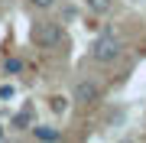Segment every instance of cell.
<instances>
[{
  "mask_svg": "<svg viewBox=\"0 0 146 143\" xmlns=\"http://www.w3.org/2000/svg\"><path fill=\"white\" fill-rule=\"evenodd\" d=\"M13 94H16V88H13V85H0V101H10Z\"/></svg>",
  "mask_w": 146,
  "mask_h": 143,
  "instance_id": "10",
  "label": "cell"
},
{
  "mask_svg": "<svg viewBox=\"0 0 146 143\" xmlns=\"http://www.w3.org/2000/svg\"><path fill=\"white\" fill-rule=\"evenodd\" d=\"M7 137V127H3V124H0V140H3Z\"/></svg>",
  "mask_w": 146,
  "mask_h": 143,
  "instance_id": "11",
  "label": "cell"
},
{
  "mask_svg": "<svg viewBox=\"0 0 146 143\" xmlns=\"http://www.w3.org/2000/svg\"><path fill=\"white\" fill-rule=\"evenodd\" d=\"M20 69H23V62H20V59H7V62H3V72H7V75H16Z\"/></svg>",
  "mask_w": 146,
  "mask_h": 143,
  "instance_id": "7",
  "label": "cell"
},
{
  "mask_svg": "<svg viewBox=\"0 0 146 143\" xmlns=\"http://www.w3.org/2000/svg\"><path fill=\"white\" fill-rule=\"evenodd\" d=\"M33 124H36V104H33V101H26V104H23L20 111L10 117V127H13V130H20V133H26Z\"/></svg>",
  "mask_w": 146,
  "mask_h": 143,
  "instance_id": "4",
  "label": "cell"
},
{
  "mask_svg": "<svg viewBox=\"0 0 146 143\" xmlns=\"http://www.w3.org/2000/svg\"><path fill=\"white\" fill-rule=\"evenodd\" d=\"M101 85L98 81H91V78H81V81H75V88H72V101L75 104H81V107H94L101 101Z\"/></svg>",
  "mask_w": 146,
  "mask_h": 143,
  "instance_id": "3",
  "label": "cell"
},
{
  "mask_svg": "<svg viewBox=\"0 0 146 143\" xmlns=\"http://www.w3.org/2000/svg\"><path fill=\"white\" fill-rule=\"evenodd\" d=\"M84 7H88L94 16H104V13L114 10V0H84Z\"/></svg>",
  "mask_w": 146,
  "mask_h": 143,
  "instance_id": "6",
  "label": "cell"
},
{
  "mask_svg": "<svg viewBox=\"0 0 146 143\" xmlns=\"http://www.w3.org/2000/svg\"><path fill=\"white\" fill-rule=\"evenodd\" d=\"M62 39H65V33H62V23H58V20H49V16L33 20V26H29V43L36 46V49H55Z\"/></svg>",
  "mask_w": 146,
  "mask_h": 143,
  "instance_id": "1",
  "label": "cell"
},
{
  "mask_svg": "<svg viewBox=\"0 0 146 143\" xmlns=\"http://www.w3.org/2000/svg\"><path fill=\"white\" fill-rule=\"evenodd\" d=\"M55 3H58V0H29V7H33V10H52Z\"/></svg>",
  "mask_w": 146,
  "mask_h": 143,
  "instance_id": "9",
  "label": "cell"
},
{
  "mask_svg": "<svg viewBox=\"0 0 146 143\" xmlns=\"http://www.w3.org/2000/svg\"><path fill=\"white\" fill-rule=\"evenodd\" d=\"M49 107H52V111H55V114H62V111H65V107H68V101L55 94V98H49Z\"/></svg>",
  "mask_w": 146,
  "mask_h": 143,
  "instance_id": "8",
  "label": "cell"
},
{
  "mask_svg": "<svg viewBox=\"0 0 146 143\" xmlns=\"http://www.w3.org/2000/svg\"><path fill=\"white\" fill-rule=\"evenodd\" d=\"M29 133H33V140H39V143H55V140H62V130H58L55 124H33Z\"/></svg>",
  "mask_w": 146,
  "mask_h": 143,
  "instance_id": "5",
  "label": "cell"
},
{
  "mask_svg": "<svg viewBox=\"0 0 146 143\" xmlns=\"http://www.w3.org/2000/svg\"><path fill=\"white\" fill-rule=\"evenodd\" d=\"M120 55H123V43H120V36H114V33H101L91 43V59L98 65H114Z\"/></svg>",
  "mask_w": 146,
  "mask_h": 143,
  "instance_id": "2",
  "label": "cell"
}]
</instances>
